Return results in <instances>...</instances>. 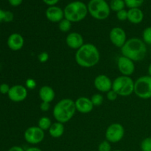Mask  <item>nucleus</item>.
I'll list each match as a JSON object with an SVG mask.
<instances>
[{
	"label": "nucleus",
	"mask_w": 151,
	"mask_h": 151,
	"mask_svg": "<svg viewBox=\"0 0 151 151\" xmlns=\"http://www.w3.org/2000/svg\"><path fill=\"white\" fill-rule=\"evenodd\" d=\"M100 53L94 44H84L75 53V61L83 68H91L99 63Z\"/></svg>",
	"instance_id": "obj_1"
},
{
	"label": "nucleus",
	"mask_w": 151,
	"mask_h": 151,
	"mask_svg": "<svg viewBox=\"0 0 151 151\" xmlns=\"http://www.w3.org/2000/svg\"><path fill=\"white\" fill-rule=\"evenodd\" d=\"M120 50L122 55L128 58L134 62L144 60L147 51L145 43L142 39L136 37L127 40Z\"/></svg>",
	"instance_id": "obj_2"
},
{
	"label": "nucleus",
	"mask_w": 151,
	"mask_h": 151,
	"mask_svg": "<svg viewBox=\"0 0 151 151\" xmlns=\"http://www.w3.org/2000/svg\"><path fill=\"white\" fill-rule=\"evenodd\" d=\"M75 112L76 108L75 101L70 98H63L55 105L52 115L56 122L65 124L72 119Z\"/></svg>",
	"instance_id": "obj_3"
},
{
	"label": "nucleus",
	"mask_w": 151,
	"mask_h": 151,
	"mask_svg": "<svg viewBox=\"0 0 151 151\" xmlns=\"http://www.w3.org/2000/svg\"><path fill=\"white\" fill-rule=\"evenodd\" d=\"M64 18L71 22H79L83 20L88 14V7L81 1H75L69 3L63 10Z\"/></svg>",
	"instance_id": "obj_4"
},
{
	"label": "nucleus",
	"mask_w": 151,
	"mask_h": 151,
	"mask_svg": "<svg viewBox=\"0 0 151 151\" xmlns=\"http://www.w3.org/2000/svg\"><path fill=\"white\" fill-rule=\"evenodd\" d=\"M134 82L131 77L121 75L113 81L112 89L117 93L118 96L128 97L134 93Z\"/></svg>",
	"instance_id": "obj_5"
},
{
	"label": "nucleus",
	"mask_w": 151,
	"mask_h": 151,
	"mask_svg": "<svg viewBox=\"0 0 151 151\" xmlns=\"http://www.w3.org/2000/svg\"><path fill=\"white\" fill-rule=\"evenodd\" d=\"M87 7L89 14L97 20H105L110 15V6L105 0H90Z\"/></svg>",
	"instance_id": "obj_6"
},
{
	"label": "nucleus",
	"mask_w": 151,
	"mask_h": 151,
	"mask_svg": "<svg viewBox=\"0 0 151 151\" xmlns=\"http://www.w3.org/2000/svg\"><path fill=\"white\" fill-rule=\"evenodd\" d=\"M134 94L140 99L151 98V77L143 75L134 82Z\"/></svg>",
	"instance_id": "obj_7"
},
{
	"label": "nucleus",
	"mask_w": 151,
	"mask_h": 151,
	"mask_svg": "<svg viewBox=\"0 0 151 151\" xmlns=\"http://www.w3.org/2000/svg\"><path fill=\"white\" fill-rule=\"evenodd\" d=\"M106 139L110 143H117L123 139L125 136V128L123 125L118 122L109 125L105 133Z\"/></svg>",
	"instance_id": "obj_8"
},
{
	"label": "nucleus",
	"mask_w": 151,
	"mask_h": 151,
	"mask_svg": "<svg viewBox=\"0 0 151 151\" xmlns=\"http://www.w3.org/2000/svg\"><path fill=\"white\" fill-rule=\"evenodd\" d=\"M45 137V131L38 126H31L27 128L24 133V138L28 144L35 145L42 142Z\"/></svg>",
	"instance_id": "obj_9"
},
{
	"label": "nucleus",
	"mask_w": 151,
	"mask_h": 151,
	"mask_svg": "<svg viewBox=\"0 0 151 151\" xmlns=\"http://www.w3.org/2000/svg\"><path fill=\"white\" fill-rule=\"evenodd\" d=\"M109 39L114 46L122 48L127 41V35L124 29L119 27H115L109 32Z\"/></svg>",
	"instance_id": "obj_10"
},
{
	"label": "nucleus",
	"mask_w": 151,
	"mask_h": 151,
	"mask_svg": "<svg viewBox=\"0 0 151 151\" xmlns=\"http://www.w3.org/2000/svg\"><path fill=\"white\" fill-rule=\"evenodd\" d=\"M117 68L122 75L130 77L135 72L136 66L132 60L121 55L117 60Z\"/></svg>",
	"instance_id": "obj_11"
},
{
	"label": "nucleus",
	"mask_w": 151,
	"mask_h": 151,
	"mask_svg": "<svg viewBox=\"0 0 151 151\" xmlns=\"http://www.w3.org/2000/svg\"><path fill=\"white\" fill-rule=\"evenodd\" d=\"M27 88L22 85H14L10 87V91L8 93V97L12 102L14 103H21L26 100L28 95Z\"/></svg>",
	"instance_id": "obj_12"
},
{
	"label": "nucleus",
	"mask_w": 151,
	"mask_h": 151,
	"mask_svg": "<svg viewBox=\"0 0 151 151\" xmlns=\"http://www.w3.org/2000/svg\"><path fill=\"white\" fill-rule=\"evenodd\" d=\"M113 81L106 75H99L94 78V86L96 89L101 93H107L112 89Z\"/></svg>",
	"instance_id": "obj_13"
},
{
	"label": "nucleus",
	"mask_w": 151,
	"mask_h": 151,
	"mask_svg": "<svg viewBox=\"0 0 151 151\" xmlns=\"http://www.w3.org/2000/svg\"><path fill=\"white\" fill-rule=\"evenodd\" d=\"M76 111L81 114H86L91 113L94 109L91 98L86 97H80L75 101Z\"/></svg>",
	"instance_id": "obj_14"
},
{
	"label": "nucleus",
	"mask_w": 151,
	"mask_h": 151,
	"mask_svg": "<svg viewBox=\"0 0 151 151\" xmlns=\"http://www.w3.org/2000/svg\"><path fill=\"white\" fill-rule=\"evenodd\" d=\"M66 44L72 50H78L84 44L83 37L78 32H69L66 35Z\"/></svg>",
	"instance_id": "obj_15"
},
{
	"label": "nucleus",
	"mask_w": 151,
	"mask_h": 151,
	"mask_svg": "<svg viewBox=\"0 0 151 151\" xmlns=\"http://www.w3.org/2000/svg\"><path fill=\"white\" fill-rule=\"evenodd\" d=\"M7 47L13 51H19L23 48L24 45V38L18 32H14L9 35L7 41Z\"/></svg>",
	"instance_id": "obj_16"
},
{
	"label": "nucleus",
	"mask_w": 151,
	"mask_h": 151,
	"mask_svg": "<svg viewBox=\"0 0 151 151\" xmlns=\"http://www.w3.org/2000/svg\"><path fill=\"white\" fill-rule=\"evenodd\" d=\"M46 17L50 22L53 23H59L64 19V12L58 6H50L46 10Z\"/></svg>",
	"instance_id": "obj_17"
},
{
	"label": "nucleus",
	"mask_w": 151,
	"mask_h": 151,
	"mask_svg": "<svg viewBox=\"0 0 151 151\" xmlns=\"http://www.w3.org/2000/svg\"><path fill=\"white\" fill-rule=\"evenodd\" d=\"M38 96L41 102L51 103L55 97V92L54 89L50 86H43L38 91Z\"/></svg>",
	"instance_id": "obj_18"
},
{
	"label": "nucleus",
	"mask_w": 151,
	"mask_h": 151,
	"mask_svg": "<svg viewBox=\"0 0 151 151\" xmlns=\"http://www.w3.org/2000/svg\"><path fill=\"white\" fill-rule=\"evenodd\" d=\"M144 19V13L139 8H131L128 10V20L134 24H139Z\"/></svg>",
	"instance_id": "obj_19"
},
{
	"label": "nucleus",
	"mask_w": 151,
	"mask_h": 151,
	"mask_svg": "<svg viewBox=\"0 0 151 151\" xmlns=\"http://www.w3.org/2000/svg\"><path fill=\"white\" fill-rule=\"evenodd\" d=\"M49 134L52 138L58 139L61 137L65 132L64 124L59 122H53L48 131Z\"/></svg>",
	"instance_id": "obj_20"
},
{
	"label": "nucleus",
	"mask_w": 151,
	"mask_h": 151,
	"mask_svg": "<svg viewBox=\"0 0 151 151\" xmlns=\"http://www.w3.org/2000/svg\"><path fill=\"white\" fill-rule=\"evenodd\" d=\"M52 123L53 122H52V120L50 118H49L48 116H44L38 119V125L37 126L39 127L44 131H48Z\"/></svg>",
	"instance_id": "obj_21"
},
{
	"label": "nucleus",
	"mask_w": 151,
	"mask_h": 151,
	"mask_svg": "<svg viewBox=\"0 0 151 151\" xmlns=\"http://www.w3.org/2000/svg\"><path fill=\"white\" fill-rule=\"evenodd\" d=\"M111 10L114 12H119L120 10H124L125 6V3L124 0H111L109 4Z\"/></svg>",
	"instance_id": "obj_22"
},
{
	"label": "nucleus",
	"mask_w": 151,
	"mask_h": 151,
	"mask_svg": "<svg viewBox=\"0 0 151 151\" xmlns=\"http://www.w3.org/2000/svg\"><path fill=\"white\" fill-rule=\"evenodd\" d=\"M72 28V22L66 19H63L58 23V29L62 32H68Z\"/></svg>",
	"instance_id": "obj_23"
},
{
	"label": "nucleus",
	"mask_w": 151,
	"mask_h": 151,
	"mask_svg": "<svg viewBox=\"0 0 151 151\" xmlns=\"http://www.w3.org/2000/svg\"><path fill=\"white\" fill-rule=\"evenodd\" d=\"M91 100L94 107H97V106H100L103 104L104 97H103V96L101 94L97 93V94H94L91 96Z\"/></svg>",
	"instance_id": "obj_24"
},
{
	"label": "nucleus",
	"mask_w": 151,
	"mask_h": 151,
	"mask_svg": "<svg viewBox=\"0 0 151 151\" xmlns=\"http://www.w3.org/2000/svg\"><path fill=\"white\" fill-rule=\"evenodd\" d=\"M145 0H124L125 6L131 8H139L140 6L142 5Z\"/></svg>",
	"instance_id": "obj_25"
},
{
	"label": "nucleus",
	"mask_w": 151,
	"mask_h": 151,
	"mask_svg": "<svg viewBox=\"0 0 151 151\" xmlns=\"http://www.w3.org/2000/svg\"><path fill=\"white\" fill-rule=\"evenodd\" d=\"M142 41L146 45H151V27H147L143 30Z\"/></svg>",
	"instance_id": "obj_26"
},
{
	"label": "nucleus",
	"mask_w": 151,
	"mask_h": 151,
	"mask_svg": "<svg viewBox=\"0 0 151 151\" xmlns=\"http://www.w3.org/2000/svg\"><path fill=\"white\" fill-rule=\"evenodd\" d=\"M140 148L142 151H151V137H147L142 141Z\"/></svg>",
	"instance_id": "obj_27"
},
{
	"label": "nucleus",
	"mask_w": 151,
	"mask_h": 151,
	"mask_svg": "<svg viewBox=\"0 0 151 151\" xmlns=\"http://www.w3.org/2000/svg\"><path fill=\"white\" fill-rule=\"evenodd\" d=\"M97 150H98V151H112L111 143H110L106 139L104 140V141H102L99 144Z\"/></svg>",
	"instance_id": "obj_28"
},
{
	"label": "nucleus",
	"mask_w": 151,
	"mask_h": 151,
	"mask_svg": "<svg viewBox=\"0 0 151 151\" xmlns=\"http://www.w3.org/2000/svg\"><path fill=\"white\" fill-rule=\"evenodd\" d=\"M37 86V83L35 80L32 79V78H28L27 79L26 82H25V87L27 89L32 90Z\"/></svg>",
	"instance_id": "obj_29"
},
{
	"label": "nucleus",
	"mask_w": 151,
	"mask_h": 151,
	"mask_svg": "<svg viewBox=\"0 0 151 151\" xmlns=\"http://www.w3.org/2000/svg\"><path fill=\"white\" fill-rule=\"evenodd\" d=\"M49 58H50V55H49L48 52H41L38 55V61L41 63H44L48 61Z\"/></svg>",
	"instance_id": "obj_30"
},
{
	"label": "nucleus",
	"mask_w": 151,
	"mask_h": 151,
	"mask_svg": "<svg viewBox=\"0 0 151 151\" xmlns=\"http://www.w3.org/2000/svg\"><path fill=\"white\" fill-rule=\"evenodd\" d=\"M116 18L119 21H125L128 20V10H120V11L116 13Z\"/></svg>",
	"instance_id": "obj_31"
},
{
	"label": "nucleus",
	"mask_w": 151,
	"mask_h": 151,
	"mask_svg": "<svg viewBox=\"0 0 151 151\" xmlns=\"http://www.w3.org/2000/svg\"><path fill=\"white\" fill-rule=\"evenodd\" d=\"M106 97H107L108 100L113 102V101H115V100L117 99L118 94L116 91H114L113 89H111L106 93Z\"/></svg>",
	"instance_id": "obj_32"
},
{
	"label": "nucleus",
	"mask_w": 151,
	"mask_h": 151,
	"mask_svg": "<svg viewBox=\"0 0 151 151\" xmlns=\"http://www.w3.org/2000/svg\"><path fill=\"white\" fill-rule=\"evenodd\" d=\"M14 19V15L12 12L9 11V10H6L4 11V21L3 22H11Z\"/></svg>",
	"instance_id": "obj_33"
},
{
	"label": "nucleus",
	"mask_w": 151,
	"mask_h": 151,
	"mask_svg": "<svg viewBox=\"0 0 151 151\" xmlns=\"http://www.w3.org/2000/svg\"><path fill=\"white\" fill-rule=\"evenodd\" d=\"M10 86L7 83L0 84V93L2 94H8Z\"/></svg>",
	"instance_id": "obj_34"
},
{
	"label": "nucleus",
	"mask_w": 151,
	"mask_h": 151,
	"mask_svg": "<svg viewBox=\"0 0 151 151\" xmlns=\"http://www.w3.org/2000/svg\"><path fill=\"white\" fill-rule=\"evenodd\" d=\"M40 109L43 112L48 111L50 109V103H47V102H41V103L40 104Z\"/></svg>",
	"instance_id": "obj_35"
},
{
	"label": "nucleus",
	"mask_w": 151,
	"mask_h": 151,
	"mask_svg": "<svg viewBox=\"0 0 151 151\" xmlns=\"http://www.w3.org/2000/svg\"><path fill=\"white\" fill-rule=\"evenodd\" d=\"M23 0H8L9 4L13 7H18L22 3Z\"/></svg>",
	"instance_id": "obj_36"
},
{
	"label": "nucleus",
	"mask_w": 151,
	"mask_h": 151,
	"mask_svg": "<svg viewBox=\"0 0 151 151\" xmlns=\"http://www.w3.org/2000/svg\"><path fill=\"white\" fill-rule=\"evenodd\" d=\"M59 1H60V0H43V1H44L46 4L50 6H50H55Z\"/></svg>",
	"instance_id": "obj_37"
},
{
	"label": "nucleus",
	"mask_w": 151,
	"mask_h": 151,
	"mask_svg": "<svg viewBox=\"0 0 151 151\" xmlns=\"http://www.w3.org/2000/svg\"><path fill=\"white\" fill-rule=\"evenodd\" d=\"M7 151H25V150H24L23 147L20 146H13Z\"/></svg>",
	"instance_id": "obj_38"
},
{
	"label": "nucleus",
	"mask_w": 151,
	"mask_h": 151,
	"mask_svg": "<svg viewBox=\"0 0 151 151\" xmlns=\"http://www.w3.org/2000/svg\"><path fill=\"white\" fill-rule=\"evenodd\" d=\"M25 151H43V150L37 147H28L27 149H26Z\"/></svg>",
	"instance_id": "obj_39"
},
{
	"label": "nucleus",
	"mask_w": 151,
	"mask_h": 151,
	"mask_svg": "<svg viewBox=\"0 0 151 151\" xmlns=\"http://www.w3.org/2000/svg\"><path fill=\"white\" fill-rule=\"evenodd\" d=\"M4 10L0 9V23L4 21Z\"/></svg>",
	"instance_id": "obj_40"
},
{
	"label": "nucleus",
	"mask_w": 151,
	"mask_h": 151,
	"mask_svg": "<svg viewBox=\"0 0 151 151\" xmlns=\"http://www.w3.org/2000/svg\"><path fill=\"white\" fill-rule=\"evenodd\" d=\"M147 73H148L149 76L151 77V63L148 66V68H147Z\"/></svg>",
	"instance_id": "obj_41"
},
{
	"label": "nucleus",
	"mask_w": 151,
	"mask_h": 151,
	"mask_svg": "<svg viewBox=\"0 0 151 151\" xmlns=\"http://www.w3.org/2000/svg\"><path fill=\"white\" fill-rule=\"evenodd\" d=\"M112 151H122V150H112Z\"/></svg>",
	"instance_id": "obj_42"
}]
</instances>
